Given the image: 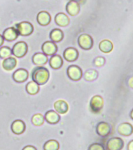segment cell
I'll return each mask as SVG.
<instances>
[{
  "instance_id": "10",
  "label": "cell",
  "mask_w": 133,
  "mask_h": 150,
  "mask_svg": "<svg viewBox=\"0 0 133 150\" xmlns=\"http://www.w3.org/2000/svg\"><path fill=\"white\" fill-rule=\"evenodd\" d=\"M13 79L17 83H24L28 79V71L24 69H18L13 74Z\"/></svg>"
},
{
  "instance_id": "14",
  "label": "cell",
  "mask_w": 133,
  "mask_h": 150,
  "mask_svg": "<svg viewBox=\"0 0 133 150\" xmlns=\"http://www.w3.org/2000/svg\"><path fill=\"white\" fill-rule=\"evenodd\" d=\"M66 11L71 16H76L80 12V6H79V3L71 0V1H69L68 3H66Z\"/></svg>"
},
{
  "instance_id": "26",
  "label": "cell",
  "mask_w": 133,
  "mask_h": 150,
  "mask_svg": "<svg viewBox=\"0 0 133 150\" xmlns=\"http://www.w3.org/2000/svg\"><path fill=\"white\" fill-rule=\"evenodd\" d=\"M98 71L95 69H88L84 74V79L88 82L95 81L98 78Z\"/></svg>"
},
{
  "instance_id": "5",
  "label": "cell",
  "mask_w": 133,
  "mask_h": 150,
  "mask_svg": "<svg viewBox=\"0 0 133 150\" xmlns=\"http://www.w3.org/2000/svg\"><path fill=\"white\" fill-rule=\"evenodd\" d=\"M104 98L99 95H95L90 101V109L93 113H99L104 107Z\"/></svg>"
},
{
  "instance_id": "19",
  "label": "cell",
  "mask_w": 133,
  "mask_h": 150,
  "mask_svg": "<svg viewBox=\"0 0 133 150\" xmlns=\"http://www.w3.org/2000/svg\"><path fill=\"white\" fill-rule=\"evenodd\" d=\"M45 120L50 124H56L60 120V116L59 113H57V112L49 110L45 115Z\"/></svg>"
},
{
  "instance_id": "25",
  "label": "cell",
  "mask_w": 133,
  "mask_h": 150,
  "mask_svg": "<svg viewBox=\"0 0 133 150\" xmlns=\"http://www.w3.org/2000/svg\"><path fill=\"white\" fill-rule=\"evenodd\" d=\"M26 91L31 95H35L39 92V85L34 81L29 82L26 85Z\"/></svg>"
},
{
  "instance_id": "11",
  "label": "cell",
  "mask_w": 133,
  "mask_h": 150,
  "mask_svg": "<svg viewBox=\"0 0 133 150\" xmlns=\"http://www.w3.org/2000/svg\"><path fill=\"white\" fill-rule=\"evenodd\" d=\"M64 59L69 62H75L78 58V52L74 47H68L64 52Z\"/></svg>"
},
{
  "instance_id": "22",
  "label": "cell",
  "mask_w": 133,
  "mask_h": 150,
  "mask_svg": "<svg viewBox=\"0 0 133 150\" xmlns=\"http://www.w3.org/2000/svg\"><path fill=\"white\" fill-rule=\"evenodd\" d=\"M49 65L53 69H60L63 65V58L60 55H52L49 59Z\"/></svg>"
},
{
  "instance_id": "15",
  "label": "cell",
  "mask_w": 133,
  "mask_h": 150,
  "mask_svg": "<svg viewBox=\"0 0 133 150\" xmlns=\"http://www.w3.org/2000/svg\"><path fill=\"white\" fill-rule=\"evenodd\" d=\"M26 129V125L24 121L20 120H17L12 123L11 130L15 134H21L24 132Z\"/></svg>"
},
{
  "instance_id": "34",
  "label": "cell",
  "mask_w": 133,
  "mask_h": 150,
  "mask_svg": "<svg viewBox=\"0 0 133 150\" xmlns=\"http://www.w3.org/2000/svg\"><path fill=\"white\" fill-rule=\"evenodd\" d=\"M128 150H133V140L128 144Z\"/></svg>"
},
{
  "instance_id": "23",
  "label": "cell",
  "mask_w": 133,
  "mask_h": 150,
  "mask_svg": "<svg viewBox=\"0 0 133 150\" xmlns=\"http://www.w3.org/2000/svg\"><path fill=\"white\" fill-rule=\"evenodd\" d=\"M99 50H100L103 53L109 54V53H111V52L113 50V43H112V42L110 41V40H102L101 42H99Z\"/></svg>"
},
{
  "instance_id": "35",
  "label": "cell",
  "mask_w": 133,
  "mask_h": 150,
  "mask_svg": "<svg viewBox=\"0 0 133 150\" xmlns=\"http://www.w3.org/2000/svg\"><path fill=\"white\" fill-rule=\"evenodd\" d=\"M3 42H4V39L2 35H0V47L3 44Z\"/></svg>"
},
{
  "instance_id": "17",
  "label": "cell",
  "mask_w": 133,
  "mask_h": 150,
  "mask_svg": "<svg viewBox=\"0 0 133 150\" xmlns=\"http://www.w3.org/2000/svg\"><path fill=\"white\" fill-rule=\"evenodd\" d=\"M55 22L60 27H66L70 24V19L68 16L64 13H59L55 17Z\"/></svg>"
},
{
  "instance_id": "31",
  "label": "cell",
  "mask_w": 133,
  "mask_h": 150,
  "mask_svg": "<svg viewBox=\"0 0 133 150\" xmlns=\"http://www.w3.org/2000/svg\"><path fill=\"white\" fill-rule=\"evenodd\" d=\"M88 150H105L104 145L99 143H93L89 145Z\"/></svg>"
},
{
  "instance_id": "37",
  "label": "cell",
  "mask_w": 133,
  "mask_h": 150,
  "mask_svg": "<svg viewBox=\"0 0 133 150\" xmlns=\"http://www.w3.org/2000/svg\"><path fill=\"white\" fill-rule=\"evenodd\" d=\"M130 116H131V118H132L133 120V109H132V112H131Z\"/></svg>"
},
{
  "instance_id": "20",
  "label": "cell",
  "mask_w": 133,
  "mask_h": 150,
  "mask_svg": "<svg viewBox=\"0 0 133 150\" xmlns=\"http://www.w3.org/2000/svg\"><path fill=\"white\" fill-rule=\"evenodd\" d=\"M54 108L57 113L65 114L67 112L69 107L64 100H58V101H55Z\"/></svg>"
},
{
  "instance_id": "4",
  "label": "cell",
  "mask_w": 133,
  "mask_h": 150,
  "mask_svg": "<svg viewBox=\"0 0 133 150\" xmlns=\"http://www.w3.org/2000/svg\"><path fill=\"white\" fill-rule=\"evenodd\" d=\"M78 42L79 47L85 50H89L93 46V40L88 34H81L78 39Z\"/></svg>"
},
{
  "instance_id": "30",
  "label": "cell",
  "mask_w": 133,
  "mask_h": 150,
  "mask_svg": "<svg viewBox=\"0 0 133 150\" xmlns=\"http://www.w3.org/2000/svg\"><path fill=\"white\" fill-rule=\"evenodd\" d=\"M106 62V60L104 57H97L94 59V65L96 67H102L104 66Z\"/></svg>"
},
{
  "instance_id": "27",
  "label": "cell",
  "mask_w": 133,
  "mask_h": 150,
  "mask_svg": "<svg viewBox=\"0 0 133 150\" xmlns=\"http://www.w3.org/2000/svg\"><path fill=\"white\" fill-rule=\"evenodd\" d=\"M60 148L59 142L56 140H49L44 144V150H58Z\"/></svg>"
},
{
  "instance_id": "12",
  "label": "cell",
  "mask_w": 133,
  "mask_h": 150,
  "mask_svg": "<svg viewBox=\"0 0 133 150\" xmlns=\"http://www.w3.org/2000/svg\"><path fill=\"white\" fill-rule=\"evenodd\" d=\"M18 35H19V34L14 27L8 28L3 32V39L6 41H9V42H12V41L16 40Z\"/></svg>"
},
{
  "instance_id": "16",
  "label": "cell",
  "mask_w": 133,
  "mask_h": 150,
  "mask_svg": "<svg viewBox=\"0 0 133 150\" xmlns=\"http://www.w3.org/2000/svg\"><path fill=\"white\" fill-rule=\"evenodd\" d=\"M37 21L42 26H47L51 22V16L47 11H41L37 15Z\"/></svg>"
},
{
  "instance_id": "3",
  "label": "cell",
  "mask_w": 133,
  "mask_h": 150,
  "mask_svg": "<svg viewBox=\"0 0 133 150\" xmlns=\"http://www.w3.org/2000/svg\"><path fill=\"white\" fill-rule=\"evenodd\" d=\"M27 53V44L25 42L20 41L17 42L13 46L12 49V54L14 55V57H24Z\"/></svg>"
},
{
  "instance_id": "7",
  "label": "cell",
  "mask_w": 133,
  "mask_h": 150,
  "mask_svg": "<svg viewBox=\"0 0 133 150\" xmlns=\"http://www.w3.org/2000/svg\"><path fill=\"white\" fill-rule=\"evenodd\" d=\"M58 47L57 44L52 41H46L42 46V50L43 54L46 56H52L57 52Z\"/></svg>"
},
{
  "instance_id": "36",
  "label": "cell",
  "mask_w": 133,
  "mask_h": 150,
  "mask_svg": "<svg viewBox=\"0 0 133 150\" xmlns=\"http://www.w3.org/2000/svg\"><path fill=\"white\" fill-rule=\"evenodd\" d=\"M71 1H74L78 3H83L85 2V0H71Z\"/></svg>"
},
{
  "instance_id": "21",
  "label": "cell",
  "mask_w": 133,
  "mask_h": 150,
  "mask_svg": "<svg viewBox=\"0 0 133 150\" xmlns=\"http://www.w3.org/2000/svg\"><path fill=\"white\" fill-rule=\"evenodd\" d=\"M2 65L6 71H11L17 66V60L13 57H9L7 58H5Z\"/></svg>"
},
{
  "instance_id": "6",
  "label": "cell",
  "mask_w": 133,
  "mask_h": 150,
  "mask_svg": "<svg viewBox=\"0 0 133 150\" xmlns=\"http://www.w3.org/2000/svg\"><path fill=\"white\" fill-rule=\"evenodd\" d=\"M67 76L73 81H78L82 77V71L80 67L77 65H71L66 70Z\"/></svg>"
},
{
  "instance_id": "28",
  "label": "cell",
  "mask_w": 133,
  "mask_h": 150,
  "mask_svg": "<svg viewBox=\"0 0 133 150\" xmlns=\"http://www.w3.org/2000/svg\"><path fill=\"white\" fill-rule=\"evenodd\" d=\"M45 117L42 114L37 113L32 116V122L35 126H42L44 123Z\"/></svg>"
},
{
  "instance_id": "24",
  "label": "cell",
  "mask_w": 133,
  "mask_h": 150,
  "mask_svg": "<svg viewBox=\"0 0 133 150\" xmlns=\"http://www.w3.org/2000/svg\"><path fill=\"white\" fill-rule=\"evenodd\" d=\"M49 38L51 39L52 42H60L64 39V32H62L60 29L55 28L52 30L50 34H49Z\"/></svg>"
},
{
  "instance_id": "33",
  "label": "cell",
  "mask_w": 133,
  "mask_h": 150,
  "mask_svg": "<svg viewBox=\"0 0 133 150\" xmlns=\"http://www.w3.org/2000/svg\"><path fill=\"white\" fill-rule=\"evenodd\" d=\"M128 86L130 87V88L133 89V76H132L130 79H128Z\"/></svg>"
},
{
  "instance_id": "29",
  "label": "cell",
  "mask_w": 133,
  "mask_h": 150,
  "mask_svg": "<svg viewBox=\"0 0 133 150\" xmlns=\"http://www.w3.org/2000/svg\"><path fill=\"white\" fill-rule=\"evenodd\" d=\"M12 54V50L9 47H3L0 48V58H7Z\"/></svg>"
},
{
  "instance_id": "2",
  "label": "cell",
  "mask_w": 133,
  "mask_h": 150,
  "mask_svg": "<svg viewBox=\"0 0 133 150\" xmlns=\"http://www.w3.org/2000/svg\"><path fill=\"white\" fill-rule=\"evenodd\" d=\"M15 28L18 31V34L22 36H28L34 32V27L32 24L28 21H22L16 25Z\"/></svg>"
},
{
  "instance_id": "9",
  "label": "cell",
  "mask_w": 133,
  "mask_h": 150,
  "mask_svg": "<svg viewBox=\"0 0 133 150\" xmlns=\"http://www.w3.org/2000/svg\"><path fill=\"white\" fill-rule=\"evenodd\" d=\"M96 132L101 137H106L111 132V127L106 122H100L96 126Z\"/></svg>"
},
{
  "instance_id": "8",
  "label": "cell",
  "mask_w": 133,
  "mask_h": 150,
  "mask_svg": "<svg viewBox=\"0 0 133 150\" xmlns=\"http://www.w3.org/2000/svg\"><path fill=\"white\" fill-rule=\"evenodd\" d=\"M108 150H121L124 148V141L120 138H112L106 144Z\"/></svg>"
},
{
  "instance_id": "13",
  "label": "cell",
  "mask_w": 133,
  "mask_h": 150,
  "mask_svg": "<svg viewBox=\"0 0 133 150\" xmlns=\"http://www.w3.org/2000/svg\"><path fill=\"white\" fill-rule=\"evenodd\" d=\"M118 132L121 135L125 136H130L133 133V127L131 123H121L118 126Z\"/></svg>"
},
{
  "instance_id": "1",
  "label": "cell",
  "mask_w": 133,
  "mask_h": 150,
  "mask_svg": "<svg viewBox=\"0 0 133 150\" xmlns=\"http://www.w3.org/2000/svg\"><path fill=\"white\" fill-rule=\"evenodd\" d=\"M32 77L33 81L37 83L38 85H43L49 80V71L44 67L38 66L32 71Z\"/></svg>"
},
{
  "instance_id": "18",
  "label": "cell",
  "mask_w": 133,
  "mask_h": 150,
  "mask_svg": "<svg viewBox=\"0 0 133 150\" xmlns=\"http://www.w3.org/2000/svg\"><path fill=\"white\" fill-rule=\"evenodd\" d=\"M32 62L35 65L38 66H42L47 63L48 62V57L45 54L42 53H36L33 55L32 57Z\"/></svg>"
},
{
  "instance_id": "32",
  "label": "cell",
  "mask_w": 133,
  "mask_h": 150,
  "mask_svg": "<svg viewBox=\"0 0 133 150\" xmlns=\"http://www.w3.org/2000/svg\"><path fill=\"white\" fill-rule=\"evenodd\" d=\"M22 150H37V149H36V148L34 147V146H32V145H27V146H25Z\"/></svg>"
}]
</instances>
